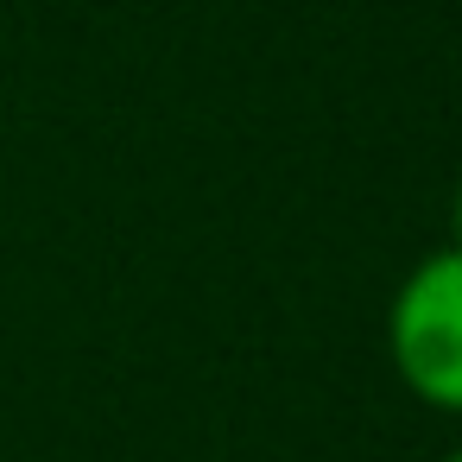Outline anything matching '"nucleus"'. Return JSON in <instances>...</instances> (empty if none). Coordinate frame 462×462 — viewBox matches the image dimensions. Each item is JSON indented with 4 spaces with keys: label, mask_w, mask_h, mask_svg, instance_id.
<instances>
[{
    "label": "nucleus",
    "mask_w": 462,
    "mask_h": 462,
    "mask_svg": "<svg viewBox=\"0 0 462 462\" xmlns=\"http://www.w3.org/2000/svg\"><path fill=\"white\" fill-rule=\"evenodd\" d=\"M386 361L418 405L462 418V254L456 247L424 254L399 279L386 304Z\"/></svg>",
    "instance_id": "1"
},
{
    "label": "nucleus",
    "mask_w": 462,
    "mask_h": 462,
    "mask_svg": "<svg viewBox=\"0 0 462 462\" xmlns=\"http://www.w3.org/2000/svg\"><path fill=\"white\" fill-rule=\"evenodd\" d=\"M449 247L462 254V178H456V190H449Z\"/></svg>",
    "instance_id": "2"
},
{
    "label": "nucleus",
    "mask_w": 462,
    "mask_h": 462,
    "mask_svg": "<svg viewBox=\"0 0 462 462\" xmlns=\"http://www.w3.org/2000/svg\"><path fill=\"white\" fill-rule=\"evenodd\" d=\"M443 462H462V443H456V449H449V456H443Z\"/></svg>",
    "instance_id": "3"
}]
</instances>
